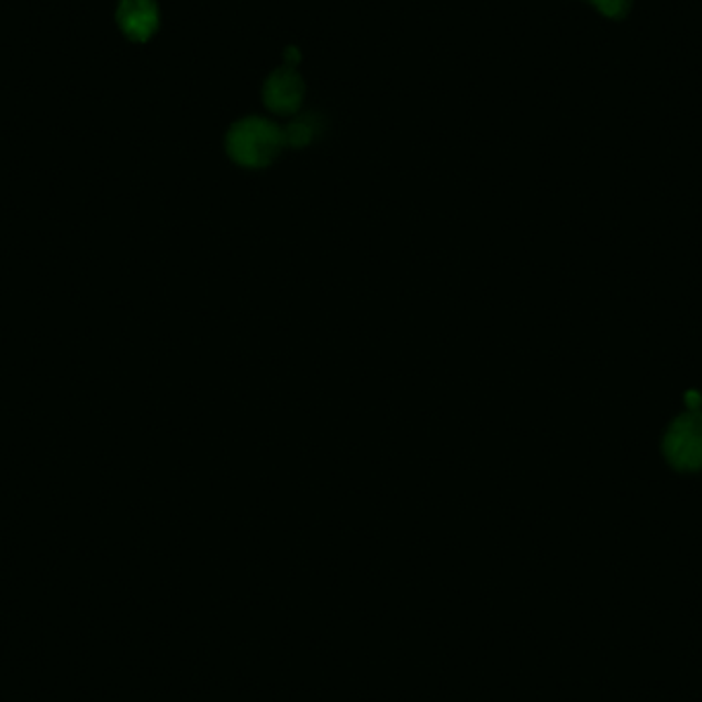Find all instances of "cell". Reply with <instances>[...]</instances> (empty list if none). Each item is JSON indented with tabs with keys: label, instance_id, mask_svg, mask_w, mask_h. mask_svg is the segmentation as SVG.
Returning <instances> with one entry per match:
<instances>
[{
	"label": "cell",
	"instance_id": "cell-1",
	"mask_svg": "<svg viewBox=\"0 0 702 702\" xmlns=\"http://www.w3.org/2000/svg\"><path fill=\"white\" fill-rule=\"evenodd\" d=\"M283 132L264 118H247L231 127L226 136V151L236 165L247 169L267 167L280 155Z\"/></svg>",
	"mask_w": 702,
	"mask_h": 702
},
{
	"label": "cell",
	"instance_id": "cell-2",
	"mask_svg": "<svg viewBox=\"0 0 702 702\" xmlns=\"http://www.w3.org/2000/svg\"><path fill=\"white\" fill-rule=\"evenodd\" d=\"M664 453L678 470L702 468V413L688 411L671 423L664 437Z\"/></svg>",
	"mask_w": 702,
	"mask_h": 702
},
{
	"label": "cell",
	"instance_id": "cell-3",
	"mask_svg": "<svg viewBox=\"0 0 702 702\" xmlns=\"http://www.w3.org/2000/svg\"><path fill=\"white\" fill-rule=\"evenodd\" d=\"M304 97V82L292 68H280L267 78L264 101L280 115H290L300 108Z\"/></svg>",
	"mask_w": 702,
	"mask_h": 702
},
{
	"label": "cell",
	"instance_id": "cell-4",
	"mask_svg": "<svg viewBox=\"0 0 702 702\" xmlns=\"http://www.w3.org/2000/svg\"><path fill=\"white\" fill-rule=\"evenodd\" d=\"M120 19L134 40H146L156 30L155 0H124Z\"/></svg>",
	"mask_w": 702,
	"mask_h": 702
},
{
	"label": "cell",
	"instance_id": "cell-5",
	"mask_svg": "<svg viewBox=\"0 0 702 702\" xmlns=\"http://www.w3.org/2000/svg\"><path fill=\"white\" fill-rule=\"evenodd\" d=\"M314 130H316V125L312 124L311 118H302V120H297V122H292L286 127L283 141L292 144V146L309 144L312 141V136H314Z\"/></svg>",
	"mask_w": 702,
	"mask_h": 702
},
{
	"label": "cell",
	"instance_id": "cell-6",
	"mask_svg": "<svg viewBox=\"0 0 702 702\" xmlns=\"http://www.w3.org/2000/svg\"><path fill=\"white\" fill-rule=\"evenodd\" d=\"M590 2L602 15L610 19H624L633 7V0H590Z\"/></svg>",
	"mask_w": 702,
	"mask_h": 702
},
{
	"label": "cell",
	"instance_id": "cell-7",
	"mask_svg": "<svg viewBox=\"0 0 702 702\" xmlns=\"http://www.w3.org/2000/svg\"><path fill=\"white\" fill-rule=\"evenodd\" d=\"M687 403L692 411H697V409L702 405V394L694 392V390H690L687 394Z\"/></svg>",
	"mask_w": 702,
	"mask_h": 702
}]
</instances>
